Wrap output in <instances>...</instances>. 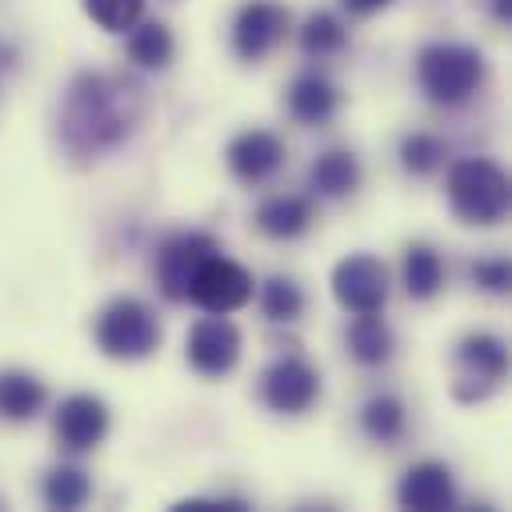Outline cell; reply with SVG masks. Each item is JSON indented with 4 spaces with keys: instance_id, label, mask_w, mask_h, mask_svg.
Returning <instances> with one entry per match:
<instances>
[{
    "instance_id": "cell-1",
    "label": "cell",
    "mask_w": 512,
    "mask_h": 512,
    "mask_svg": "<svg viewBox=\"0 0 512 512\" xmlns=\"http://www.w3.org/2000/svg\"><path fill=\"white\" fill-rule=\"evenodd\" d=\"M144 84L124 72H76L60 100V148L72 164H96L116 152L144 120Z\"/></svg>"
},
{
    "instance_id": "cell-2",
    "label": "cell",
    "mask_w": 512,
    "mask_h": 512,
    "mask_svg": "<svg viewBox=\"0 0 512 512\" xmlns=\"http://www.w3.org/2000/svg\"><path fill=\"white\" fill-rule=\"evenodd\" d=\"M508 200H512L508 172L496 160L464 156L448 168V204H452L456 220L492 228L508 216Z\"/></svg>"
},
{
    "instance_id": "cell-3",
    "label": "cell",
    "mask_w": 512,
    "mask_h": 512,
    "mask_svg": "<svg viewBox=\"0 0 512 512\" xmlns=\"http://www.w3.org/2000/svg\"><path fill=\"white\" fill-rule=\"evenodd\" d=\"M416 84L436 108H460L484 84V56L472 44H428L416 56Z\"/></svg>"
},
{
    "instance_id": "cell-4",
    "label": "cell",
    "mask_w": 512,
    "mask_h": 512,
    "mask_svg": "<svg viewBox=\"0 0 512 512\" xmlns=\"http://www.w3.org/2000/svg\"><path fill=\"white\" fill-rule=\"evenodd\" d=\"M96 348L108 360H144L160 348V320L136 296H116L96 316Z\"/></svg>"
},
{
    "instance_id": "cell-5",
    "label": "cell",
    "mask_w": 512,
    "mask_h": 512,
    "mask_svg": "<svg viewBox=\"0 0 512 512\" xmlns=\"http://www.w3.org/2000/svg\"><path fill=\"white\" fill-rule=\"evenodd\" d=\"M508 376V348L492 332H468L452 348V396L460 404H480L488 400Z\"/></svg>"
},
{
    "instance_id": "cell-6",
    "label": "cell",
    "mask_w": 512,
    "mask_h": 512,
    "mask_svg": "<svg viewBox=\"0 0 512 512\" xmlns=\"http://www.w3.org/2000/svg\"><path fill=\"white\" fill-rule=\"evenodd\" d=\"M256 292V280L244 264L212 252L196 264L192 280H188V292L184 300L196 304L200 312H212V316H228V312H240Z\"/></svg>"
},
{
    "instance_id": "cell-7",
    "label": "cell",
    "mask_w": 512,
    "mask_h": 512,
    "mask_svg": "<svg viewBox=\"0 0 512 512\" xmlns=\"http://www.w3.org/2000/svg\"><path fill=\"white\" fill-rule=\"evenodd\" d=\"M260 400L280 416H304L320 400V372L304 356H280L260 372Z\"/></svg>"
},
{
    "instance_id": "cell-8",
    "label": "cell",
    "mask_w": 512,
    "mask_h": 512,
    "mask_svg": "<svg viewBox=\"0 0 512 512\" xmlns=\"http://www.w3.org/2000/svg\"><path fill=\"white\" fill-rule=\"evenodd\" d=\"M332 296L352 316L380 312L388 304V268L368 252H352L332 268Z\"/></svg>"
},
{
    "instance_id": "cell-9",
    "label": "cell",
    "mask_w": 512,
    "mask_h": 512,
    "mask_svg": "<svg viewBox=\"0 0 512 512\" xmlns=\"http://www.w3.org/2000/svg\"><path fill=\"white\" fill-rule=\"evenodd\" d=\"M288 36V8L276 0H248L232 20V52L248 64L264 60Z\"/></svg>"
},
{
    "instance_id": "cell-10",
    "label": "cell",
    "mask_w": 512,
    "mask_h": 512,
    "mask_svg": "<svg viewBox=\"0 0 512 512\" xmlns=\"http://www.w3.org/2000/svg\"><path fill=\"white\" fill-rule=\"evenodd\" d=\"M184 356L200 376H228L240 360V328L224 316H204L184 336Z\"/></svg>"
},
{
    "instance_id": "cell-11",
    "label": "cell",
    "mask_w": 512,
    "mask_h": 512,
    "mask_svg": "<svg viewBox=\"0 0 512 512\" xmlns=\"http://www.w3.org/2000/svg\"><path fill=\"white\" fill-rule=\"evenodd\" d=\"M108 404L92 392H72L60 400L56 416H52V432H56V444L64 452H92L104 436H108Z\"/></svg>"
},
{
    "instance_id": "cell-12",
    "label": "cell",
    "mask_w": 512,
    "mask_h": 512,
    "mask_svg": "<svg viewBox=\"0 0 512 512\" xmlns=\"http://www.w3.org/2000/svg\"><path fill=\"white\" fill-rule=\"evenodd\" d=\"M212 252H220V248H216V240L208 232H172L156 248V284H160L164 300L180 304L184 292H188V280H192L196 264L204 256H212Z\"/></svg>"
},
{
    "instance_id": "cell-13",
    "label": "cell",
    "mask_w": 512,
    "mask_h": 512,
    "mask_svg": "<svg viewBox=\"0 0 512 512\" xmlns=\"http://www.w3.org/2000/svg\"><path fill=\"white\" fill-rule=\"evenodd\" d=\"M224 156H228V172L240 184H264V180H272L284 168L288 148L268 128H244V132H236L228 140V152Z\"/></svg>"
},
{
    "instance_id": "cell-14",
    "label": "cell",
    "mask_w": 512,
    "mask_h": 512,
    "mask_svg": "<svg viewBox=\"0 0 512 512\" xmlns=\"http://www.w3.org/2000/svg\"><path fill=\"white\" fill-rule=\"evenodd\" d=\"M396 500H400V508H412V512H444V508H452L456 504L452 468L440 464V460L412 464L396 484Z\"/></svg>"
},
{
    "instance_id": "cell-15",
    "label": "cell",
    "mask_w": 512,
    "mask_h": 512,
    "mask_svg": "<svg viewBox=\"0 0 512 512\" xmlns=\"http://www.w3.org/2000/svg\"><path fill=\"white\" fill-rule=\"evenodd\" d=\"M336 108H340V92H336V84L328 76L300 72L288 84V112H292V120L316 128V124H328L336 116Z\"/></svg>"
},
{
    "instance_id": "cell-16",
    "label": "cell",
    "mask_w": 512,
    "mask_h": 512,
    "mask_svg": "<svg viewBox=\"0 0 512 512\" xmlns=\"http://www.w3.org/2000/svg\"><path fill=\"white\" fill-rule=\"evenodd\" d=\"M360 188V160L348 148H328L312 160L308 168V192L324 196V200H340L352 196Z\"/></svg>"
},
{
    "instance_id": "cell-17",
    "label": "cell",
    "mask_w": 512,
    "mask_h": 512,
    "mask_svg": "<svg viewBox=\"0 0 512 512\" xmlns=\"http://www.w3.org/2000/svg\"><path fill=\"white\" fill-rule=\"evenodd\" d=\"M256 228L272 240H296L312 228V200L308 196H268L256 208Z\"/></svg>"
},
{
    "instance_id": "cell-18",
    "label": "cell",
    "mask_w": 512,
    "mask_h": 512,
    "mask_svg": "<svg viewBox=\"0 0 512 512\" xmlns=\"http://www.w3.org/2000/svg\"><path fill=\"white\" fill-rule=\"evenodd\" d=\"M348 352L364 368H380L392 360V328L384 324L380 312H360L348 324Z\"/></svg>"
},
{
    "instance_id": "cell-19",
    "label": "cell",
    "mask_w": 512,
    "mask_h": 512,
    "mask_svg": "<svg viewBox=\"0 0 512 512\" xmlns=\"http://www.w3.org/2000/svg\"><path fill=\"white\" fill-rule=\"evenodd\" d=\"M400 272H404V292H408L412 300H432V296L444 288V260H440V252H436L432 244H424V240H416V244L404 248Z\"/></svg>"
},
{
    "instance_id": "cell-20",
    "label": "cell",
    "mask_w": 512,
    "mask_h": 512,
    "mask_svg": "<svg viewBox=\"0 0 512 512\" xmlns=\"http://www.w3.org/2000/svg\"><path fill=\"white\" fill-rule=\"evenodd\" d=\"M44 400H48V392L32 372H24V368L0 372V420H32L44 408Z\"/></svg>"
},
{
    "instance_id": "cell-21",
    "label": "cell",
    "mask_w": 512,
    "mask_h": 512,
    "mask_svg": "<svg viewBox=\"0 0 512 512\" xmlns=\"http://www.w3.org/2000/svg\"><path fill=\"white\" fill-rule=\"evenodd\" d=\"M124 52H128V60H132L136 68H168V60H172V52H176V40H172L168 24L140 16V20L128 28Z\"/></svg>"
},
{
    "instance_id": "cell-22",
    "label": "cell",
    "mask_w": 512,
    "mask_h": 512,
    "mask_svg": "<svg viewBox=\"0 0 512 512\" xmlns=\"http://www.w3.org/2000/svg\"><path fill=\"white\" fill-rule=\"evenodd\" d=\"M360 428H364V436L376 440V444H396V440L404 436V428H408V412H404L400 396H392V392L372 396V400L360 408Z\"/></svg>"
},
{
    "instance_id": "cell-23",
    "label": "cell",
    "mask_w": 512,
    "mask_h": 512,
    "mask_svg": "<svg viewBox=\"0 0 512 512\" xmlns=\"http://www.w3.org/2000/svg\"><path fill=\"white\" fill-rule=\"evenodd\" d=\"M348 48V28L340 24V16L332 12H312L300 28V52L312 56V60H324V56H340Z\"/></svg>"
},
{
    "instance_id": "cell-24",
    "label": "cell",
    "mask_w": 512,
    "mask_h": 512,
    "mask_svg": "<svg viewBox=\"0 0 512 512\" xmlns=\"http://www.w3.org/2000/svg\"><path fill=\"white\" fill-rule=\"evenodd\" d=\"M260 312L272 324H296L304 316V292H300V284L288 280V276L264 280V288H260Z\"/></svg>"
},
{
    "instance_id": "cell-25",
    "label": "cell",
    "mask_w": 512,
    "mask_h": 512,
    "mask_svg": "<svg viewBox=\"0 0 512 512\" xmlns=\"http://www.w3.org/2000/svg\"><path fill=\"white\" fill-rule=\"evenodd\" d=\"M44 504L48 508H64V512H72V508H80L88 496H92V480H88V472H80V468H52L48 476H44Z\"/></svg>"
},
{
    "instance_id": "cell-26",
    "label": "cell",
    "mask_w": 512,
    "mask_h": 512,
    "mask_svg": "<svg viewBox=\"0 0 512 512\" xmlns=\"http://www.w3.org/2000/svg\"><path fill=\"white\" fill-rule=\"evenodd\" d=\"M444 156H448V144H444L440 136H432V132H408V136L400 140V164H404V172H412V176L436 172V168L444 164Z\"/></svg>"
},
{
    "instance_id": "cell-27",
    "label": "cell",
    "mask_w": 512,
    "mask_h": 512,
    "mask_svg": "<svg viewBox=\"0 0 512 512\" xmlns=\"http://www.w3.org/2000/svg\"><path fill=\"white\" fill-rule=\"evenodd\" d=\"M84 12L104 32H128L144 16V0H84Z\"/></svg>"
},
{
    "instance_id": "cell-28",
    "label": "cell",
    "mask_w": 512,
    "mask_h": 512,
    "mask_svg": "<svg viewBox=\"0 0 512 512\" xmlns=\"http://www.w3.org/2000/svg\"><path fill=\"white\" fill-rule=\"evenodd\" d=\"M468 276H472V284H476V288H484V292H492V296H504V292H508V284H512V264H508L504 256L476 260V264L468 268Z\"/></svg>"
},
{
    "instance_id": "cell-29",
    "label": "cell",
    "mask_w": 512,
    "mask_h": 512,
    "mask_svg": "<svg viewBox=\"0 0 512 512\" xmlns=\"http://www.w3.org/2000/svg\"><path fill=\"white\" fill-rule=\"evenodd\" d=\"M248 500L240 496H192V500H180L176 512H244Z\"/></svg>"
},
{
    "instance_id": "cell-30",
    "label": "cell",
    "mask_w": 512,
    "mask_h": 512,
    "mask_svg": "<svg viewBox=\"0 0 512 512\" xmlns=\"http://www.w3.org/2000/svg\"><path fill=\"white\" fill-rule=\"evenodd\" d=\"M392 0H340V8L348 12V16H372V12H380V8H388Z\"/></svg>"
},
{
    "instance_id": "cell-31",
    "label": "cell",
    "mask_w": 512,
    "mask_h": 512,
    "mask_svg": "<svg viewBox=\"0 0 512 512\" xmlns=\"http://www.w3.org/2000/svg\"><path fill=\"white\" fill-rule=\"evenodd\" d=\"M492 16L500 24H512V0H492Z\"/></svg>"
}]
</instances>
